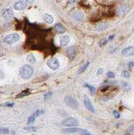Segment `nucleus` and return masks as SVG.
Here are the masks:
<instances>
[{
	"mask_svg": "<svg viewBox=\"0 0 134 135\" xmlns=\"http://www.w3.org/2000/svg\"><path fill=\"white\" fill-rule=\"evenodd\" d=\"M33 72V68L30 65H24L20 69V76L24 80H28L32 76Z\"/></svg>",
	"mask_w": 134,
	"mask_h": 135,
	"instance_id": "obj_1",
	"label": "nucleus"
},
{
	"mask_svg": "<svg viewBox=\"0 0 134 135\" xmlns=\"http://www.w3.org/2000/svg\"><path fill=\"white\" fill-rule=\"evenodd\" d=\"M19 39H20V35L18 33H11L7 35L3 38V42L8 45H12L17 42H18Z\"/></svg>",
	"mask_w": 134,
	"mask_h": 135,
	"instance_id": "obj_2",
	"label": "nucleus"
},
{
	"mask_svg": "<svg viewBox=\"0 0 134 135\" xmlns=\"http://www.w3.org/2000/svg\"><path fill=\"white\" fill-rule=\"evenodd\" d=\"M65 102L68 105L69 107L73 108V109H77L79 107V104L75 99H74L71 96H66L65 98Z\"/></svg>",
	"mask_w": 134,
	"mask_h": 135,
	"instance_id": "obj_3",
	"label": "nucleus"
},
{
	"mask_svg": "<svg viewBox=\"0 0 134 135\" xmlns=\"http://www.w3.org/2000/svg\"><path fill=\"white\" fill-rule=\"evenodd\" d=\"M62 124L68 127H75L79 125V120L75 118H68L62 121Z\"/></svg>",
	"mask_w": 134,
	"mask_h": 135,
	"instance_id": "obj_4",
	"label": "nucleus"
},
{
	"mask_svg": "<svg viewBox=\"0 0 134 135\" xmlns=\"http://www.w3.org/2000/svg\"><path fill=\"white\" fill-rule=\"evenodd\" d=\"M84 104H85V106L86 107L87 109H88L89 111H90L91 113L95 114V109L94 105H93L92 102L90 101V99H89V97L87 95L84 96Z\"/></svg>",
	"mask_w": 134,
	"mask_h": 135,
	"instance_id": "obj_5",
	"label": "nucleus"
},
{
	"mask_svg": "<svg viewBox=\"0 0 134 135\" xmlns=\"http://www.w3.org/2000/svg\"><path fill=\"white\" fill-rule=\"evenodd\" d=\"M47 66L53 70H56L58 68L60 67V62L56 58H51V59L47 61Z\"/></svg>",
	"mask_w": 134,
	"mask_h": 135,
	"instance_id": "obj_6",
	"label": "nucleus"
},
{
	"mask_svg": "<svg viewBox=\"0 0 134 135\" xmlns=\"http://www.w3.org/2000/svg\"><path fill=\"white\" fill-rule=\"evenodd\" d=\"M129 11H130V7H129V6L127 5V4H123V5L119 6V8H118L117 13L120 16H123V15H126Z\"/></svg>",
	"mask_w": 134,
	"mask_h": 135,
	"instance_id": "obj_7",
	"label": "nucleus"
},
{
	"mask_svg": "<svg viewBox=\"0 0 134 135\" xmlns=\"http://www.w3.org/2000/svg\"><path fill=\"white\" fill-rule=\"evenodd\" d=\"M76 52L77 51H76V48H75V46H70V47L66 49V55L71 60L75 59V56H76Z\"/></svg>",
	"mask_w": 134,
	"mask_h": 135,
	"instance_id": "obj_8",
	"label": "nucleus"
},
{
	"mask_svg": "<svg viewBox=\"0 0 134 135\" xmlns=\"http://www.w3.org/2000/svg\"><path fill=\"white\" fill-rule=\"evenodd\" d=\"M13 8L15 10H18V11L24 10L27 8V3L24 1H17L14 3Z\"/></svg>",
	"mask_w": 134,
	"mask_h": 135,
	"instance_id": "obj_9",
	"label": "nucleus"
},
{
	"mask_svg": "<svg viewBox=\"0 0 134 135\" xmlns=\"http://www.w3.org/2000/svg\"><path fill=\"white\" fill-rule=\"evenodd\" d=\"M3 18L6 20H10L11 18H13V9H11V8L5 9L3 13Z\"/></svg>",
	"mask_w": 134,
	"mask_h": 135,
	"instance_id": "obj_10",
	"label": "nucleus"
},
{
	"mask_svg": "<svg viewBox=\"0 0 134 135\" xmlns=\"http://www.w3.org/2000/svg\"><path fill=\"white\" fill-rule=\"evenodd\" d=\"M134 53V49L132 46H128V47H126L122 51V54H123L124 56H132Z\"/></svg>",
	"mask_w": 134,
	"mask_h": 135,
	"instance_id": "obj_11",
	"label": "nucleus"
},
{
	"mask_svg": "<svg viewBox=\"0 0 134 135\" xmlns=\"http://www.w3.org/2000/svg\"><path fill=\"white\" fill-rule=\"evenodd\" d=\"M109 27V25L106 22H102V23H100V24H98L95 28L98 32H103V31H105Z\"/></svg>",
	"mask_w": 134,
	"mask_h": 135,
	"instance_id": "obj_12",
	"label": "nucleus"
},
{
	"mask_svg": "<svg viewBox=\"0 0 134 135\" xmlns=\"http://www.w3.org/2000/svg\"><path fill=\"white\" fill-rule=\"evenodd\" d=\"M72 17L77 21H83L85 18V15L83 14V13H81V12H80V11L75 12L72 15Z\"/></svg>",
	"mask_w": 134,
	"mask_h": 135,
	"instance_id": "obj_13",
	"label": "nucleus"
},
{
	"mask_svg": "<svg viewBox=\"0 0 134 135\" xmlns=\"http://www.w3.org/2000/svg\"><path fill=\"white\" fill-rule=\"evenodd\" d=\"M69 42H70V37L68 35H64V36H61L60 38L61 45L63 46H66L69 43Z\"/></svg>",
	"mask_w": 134,
	"mask_h": 135,
	"instance_id": "obj_14",
	"label": "nucleus"
},
{
	"mask_svg": "<svg viewBox=\"0 0 134 135\" xmlns=\"http://www.w3.org/2000/svg\"><path fill=\"white\" fill-rule=\"evenodd\" d=\"M43 19H44V21H45L46 23H48V24H51V23L54 22V17H52L51 14H48V13L44 14V16H43Z\"/></svg>",
	"mask_w": 134,
	"mask_h": 135,
	"instance_id": "obj_15",
	"label": "nucleus"
},
{
	"mask_svg": "<svg viewBox=\"0 0 134 135\" xmlns=\"http://www.w3.org/2000/svg\"><path fill=\"white\" fill-rule=\"evenodd\" d=\"M55 29H56V31L58 32V33H60V34H62L66 32V27H64L62 24H61V23H58V24H56L55 26Z\"/></svg>",
	"mask_w": 134,
	"mask_h": 135,
	"instance_id": "obj_16",
	"label": "nucleus"
},
{
	"mask_svg": "<svg viewBox=\"0 0 134 135\" xmlns=\"http://www.w3.org/2000/svg\"><path fill=\"white\" fill-rule=\"evenodd\" d=\"M27 61L28 63H30V64H35V63L37 62L36 57H35V56L32 53L28 54V56L27 57Z\"/></svg>",
	"mask_w": 134,
	"mask_h": 135,
	"instance_id": "obj_17",
	"label": "nucleus"
},
{
	"mask_svg": "<svg viewBox=\"0 0 134 135\" xmlns=\"http://www.w3.org/2000/svg\"><path fill=\"white\" fill-rule=\"evenodd\" d=\"M80 130V128H66L64 129V133H79Z\"/></svg>",
	"mask_w": 134,
	"mask_h": 135,
	"instance_id": "obj_18",
	"label": "nucleus"
},
{
	"mask_svg": "<svg viewBox=\"0 0 134 135\" xmlns=\"http://www.w3.org/2000/svg\"><path fill=\"white\" fill-rule=\"evenodd\" d=\"M30 94H31L30 90L27 89V90H25L22 91L20 94H18V95H17V98H22V97H24V96H27V95H30Z\"/></svg>",
	"mask_w": 134,
	"mask_h": 135,
	"instance_id": "obj_19",
	"label": "nucleus"
},
{
	"mask_svg": "<svg viewBox=\"0 0 134 135\" xmlns=\"http://www.w3.org/2000/svg\"><path fill=\"white\" fill-rule=\"evenodd\" d=\"M89 65H90V61H87L84 66H82L80 67V69L79 70V71H78V74H81V73H83L85 70L87 69V67L89 66Z\"/></svg>",
	"mask_w": 134,
	"mask_h": 135,
	"instance_id": "obj_20",
	"label": "nucleus"
},
{
	"mask_svg": "<svg viewBox=\"0 0 134 135\" xmlns=\"http://www.w3.org/2000/svg\"><path fill=\"white\" fill-rule=\"evenodd\" d=\"M85 87L86 88H88V89L90 90V93L92 94V95H95V92H96V89L93 86V85H88V84H86L85 85Z\"/></svg>",
	"mask_w": 134,
	"mask_h": 135,
	"instance_id": "obj_21",
	"label": "nucleus"
},
{
	"mask_svg": "<svg viewBox=\"0 0 134 135\" xmlns=\"http://www.w3.org/2000/svg\"><path fill=\"white\" fill-rule=\"evenodd\" d=\"M9 133V129L8 128H0V134H8Z\"/></svg>",
	"mask_w": 134,
	"mask_h": 135,
	"instance_id": "obj_22",
	"label": "nucleus"
},
{
	"mask_svg": "<svg viewBox=\"0 0 134 135\" xmlns=\"http://www.w3.org/2000/svg\"><path fill=\"white\" fill-rule=\"evenodd\" d=\"M123 90H124V91H126V92L129 91V90H131L130 85H129L128 84H127V83H126V82H124V83H123Z\"/></svg>",
	"mask_w": 134,
	"mask_h": 135,
	"instance_id": "obj_23",
	"label": "nucleus"
},
{
	"mask_svg": "<svg viewBox=\"0 0 134 135\" xmlns=\"http://www.w3.org/2000/svg\"><path fill=\"white\" fill-rule=\"evenodd\" d=\"M36 118H37V117L35 116L34 114L31 115V116H30V117H29V118H28L27 123H28L29 124H32V123H34V122H35V120H36Z\"/></svg>",
	"mask_w": 134,
	"mask_h": 135,
	"instance_id": "obj_24",
	"label": "nucleus"
},
{
	"mask_svg": "<svg viewBox=\"0 0 134 135\" xmlns=\"http://www.w3.org/2000/svg\"><path fill=\"white\" fill-rule=\"evenodd\" d=\"M24 129L25 130H27L29 132H36V131H37V127H32V126H31V127H27V128H25Z\"/></svg>",
	"mask_w": 134,
	"mask_h": 135,
	"instance_id": "obj_25",
	"label": "nucleus"
},
{
	"mask_svg": "<svg viewBox=\"0 0 134 135\" xmlns=\"http://www.w3.org/2000/svg\"><path fill=\"white\" fill-rule=\"evenodd\" d=\"M52 95H53V93H52V92H47V93H46L45 95H44V99H45V100H48V99L52 96Z\"/></svg>",
	"mask_w": 134,
	"mask_h": 135,
	"instance_id": "obj_26",
	"label": "nucleus"
},
{
	"mask_svg": "<svg viewBox=\"0 0 134 135\" xmlns=\"http://www.w3.org/2000/svg\"><path fill=\"white\" fill-rule=\"evenodd\" d=\"M81 135H92L88 130H86V129H81L80 128V130L79 132Z\"/></svg>",
	"mask_w": 134,
	"mask_h": 135,
	"instance_id": "obj_27",
	"label": "nucleus"
},
{
	"mask_svg": "<svg viewBox=\"0 0 134 135\" xmlns=\"http://www.w3.org/2000/svg\"><path fill=\"white\" fill-rule=\"evenodd\" d=\"M122 75H123L124 78H129L130 73L127 71V70H123V71H122Z\"/></svg>",
	"mask_w": 134,
	"mask_h": 135,
	"instance_id": "obj_28",
	"label": "nucleus"
},
{
	"mask_svg": "<svg viewBox=\"0 0 134 135\" xmlns=\"http://www.w3.org/2000/svg\"><path fill=\"white\" fill-rule=\"evenodd\" d=\"M107 77L108 78H110V79H113L115 77V75L112 71H108L107 72Z\"/></svg>",
	"mask_w": 134,
	"mask_h": 135,
	"instance_id": "obj_29",
	"label": "nucleus"
},
{
	"mask_svg": "<svg viewBox=\"0 0 134 135\" xmlns=\"http://www.w3.org/2000/svg\"><path fill=\"white\" fill-rule=\"evenodd\" d=\"M107 42H108V40L106 39V38H103V39H101V41L100 42V46H104L106 43H107Z\"/></svg>",
	"mask_w": 134,
	"mask_h": 135,
	"instance_id": "obj_30",
	"label": "nucleus"
},
{
	"mask_svg": "<svg viewBox=\"0 0 134 135\" xmlns=\"http://www.w3.org/2000/svg\"><path fill=\"white\" fill-rule=\"evenodd\" d=\"M113 116H114V118H115V119H119V118H120V114L118 112V111L114 110L113 112Z\"/></svg>",
	"mask_w": 134,
	"mask_h": 135,
	"instance_id": "obj_31",
	"label": "nucleus"
},
{
	"mask_svg": "<svg viewBox=\"0 0 134 135\" xmlns=\"http://www.w3.org/2000/svg\"><path fill=\"white\" fill-rule=\"evenodd\" d=\"M44 113V111L43 110H37V111H36L33 114L36 116V117H38L39 115H41V114H42Z\"/></svg>",
	"mask_w": 134,
	"mask_h": 135,
	"instance_id": "obj_32",
	"label": "nucleus"
},
{
	"mask_svg": "<svg viewBox=\"0 0 134 135\" xmlns=\"http://www.w3.org/2000/svg\"><path fill=\"white\" fill-rule=\"evenodd\" d=\"M4 106H6V107H13V106H14V103H6L4 104Z\"/></svg>",
	"mask_w": 134,
	"mask_h": 135,
	"instance_id": "obj_33",
	"label": "nucleus"
},
{
	"mask_svg": "<svg viewBox=\"0 0 134 135\" xmlns=\"http://www.w3.org/2000/svg\"><path fill=\"white\" fill-rule=\"evenodd\" d=\"M103 72V68H100L97 71V75H101Z\"/></svg>",
	"mask_w": 134,
	"mask_h": 135,
	"instance_id": "obj_34",
	"label": "nucleus"
},
{
	"mask_svg": "<svg viewBox=\"0 0 134 135\" xmlns=\"http://www.w3.org/2000/svg\"><path fill=\"white\" fill-rule=\"evenodd\" d=\"M3 77H4V74H3V72L2 71V70H0V79H2Z\"/></svg>",
	"mask_w": 134,
	"mask_h": 135,
	"instance_id": "obj_35",
	"label": "nucleus"
},
{
	"mask_svg": "<svg viewBox=\"0 0 134 135\" xmlns=\"http://www.w3.org/2000/svg\"><path fill=\"white\" fill-rule=\"evenodd\" d=\"M128 67H129V68H132V67H133V61L129 62V64H128Z\"/></svg>",
	"mask_w": 134,
	"mask_h": 135,
	"instance_id": "obj_36",
	"label": "nucleus"
},
{
	"mask_svg": "<svg viewBox=\"0 0 134 135\" xmlns=\"http://www.w3.org/2000/svg\"><path fill=\"white\" fill-rule=\"evenodd\" d=\"M26 1V3H32L33 2H34V0H25Z\"/></svg>",
	"mask_w": 134,
	"mask_h": 135,
	"instance_id": "obj_37",
	"label": "nucleus"
},
{
	"mask_svg": "<svg viewBox=\"0 0 134 135\" xmlns=\"http://www.w3.org/2000/svg\"><path fill=\"white\" fill-rule=\"evenodd\" d=\"M113 37L114 36H111V37H109V41H112L113 39Z\"/></svg>",
	"mask_w": 134,
	"mask_h": 135,
	"instance_id": "obj_38",
	"label": "nucleus"
},
{
	"mask_svg": "<svg viewBox=\"0 0 134 135\" xmlns=\"http://www.w3.org/2000/svg\"><path fill=\"white\" fill-rule=\"evenodd\" d=\"M125 135H131V134H130V133H126Z\"/></svg>",
	"mask_w": 134,
	"mask_h": 135,
	"instance_id": "obj_39",
	"label": "nucleus"
}]
</instances>
